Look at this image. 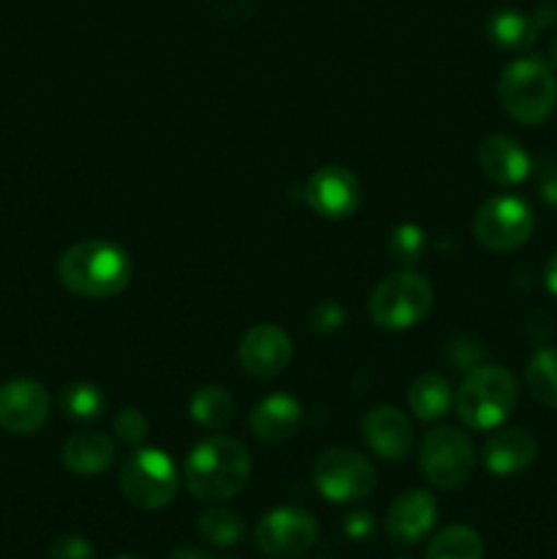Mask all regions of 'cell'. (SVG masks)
Masks as SVG:
<instances>
[{
  "label": "cell",
  "mask_w": 557,
  "mask_h": 559,
  "mask_svg": "<svg viewBox=\"0 0 557 559\" xmlns=\"http://www.w3.org/2000/svg\"><path fill=\"white\" fill-rule=\"evenodd\" d=\"M437 519V502L429 491L413 489L399 495L388 508L386 530L396 546H415L429 535Z\"/></svg>",
  "instance_id": "14"
},
{
  "label": "cell",
  "mask_w": 557,
  "mask_h": 559,
  "mask_svg": "<svg viewBox=\"0 0 557 559\" xmlns=\"http://www.w3.org/2000/svg\"><path fill=\"white\" fill-rule=\"evenodd\" d=\"M58 278L80 298H115L129 287L131 260L109 240H80L60 254Z\"/></svg>",
  "instance_id": "2"
},
{
  "label": "cell",
  "mask_w": 557,
  "mask_h": 559,
  "mask_svg": "<svg viewBox=\"0 0 557 559\" xmlns=\"http://www.w3.org/2000/svg\"><path fill=\"white\" fill-rule=\"evenodd\" d=\"M208 5L227 20H244L251 14V0H208Z\"/></svg>",
  "instance_id": "34"
},
{
  "label": "cell",
  "mask_w": 557,
  "mask_h": 559,
  "mask_svg": "<svg viewBox=\"0 0 557 559\" xmlns=\"http://www.w3.org/2000/svg\"><path fill=\"white\" fill-rule=\"evenodd\" d=\"M407 404L415 418L437 420L451 409L453 388L442 374H420L407 391Z\"/></svg>",
  "instance_id": "21"
},
{
  "label": "cell",
  "mask_w": 557,
  "mask_h": 559,
  "mask_svg": "<svg viewBox=\"0 0 557 559\" xmlns=\"http://www.w3.org/2000/svg\"><path fill=\"white\" fill-rule=\"evenodd\" d=\"M451 360L457 369H475L481 360V349L473 342L451 344Z\"/></svg>",
  "instance_id": "33"
},
{
  "label": "cell",
  "mask_w": 557,
  "mask_h": 559,
  "mask_svg": "<svg viewBox=\"0 0 557 559\" xmlns=\"http://www.w3.org/2000/svg\"><path fill=\"white\" fill-rule=\"evenodd\" d=\"M344 320H347V314L342 311V306L333 304V300H322L315 309V314H311V328H315V331H333V328L342 325Z\"/></svg>",
  "instance_id": "30"
},
{
  "label": "cell",
  "mask_w": 557,
  "mask_h": 559,
  "mask_svg": "<svg viewBox=\"0 0 557 559\" xmlns=\"http://www.w3.org/2000/svg\"><path fill=\"white\" fill-rule=\"evenodd\" d=\"M475 467V451L467 435L451 426L431 429L420 442V469L437 489H459L470 480Z\"/></svg>",
  "instance_id": "9"
},
{
  "label": "cell",
  "mask_w": 557,
  "mask_h": 559,
  "mask_svg": "<svg viewBox=\"0 0 557 559\" xmlns=\"http://www.w3.org/2000/svg\"><path fill=\"white\" fill-rule=\"evenodd\" d=\"M538 194L549 207H557V162L546 164L538 173Z\"/></svg>",
  "instance_id": "32"
},
{
  "label": "cell",
  "mask_w": 557,
  "mask_h": 559,
  "mask_svg": "<svg viewBox=\"0 0 557 559\" xmlns=\"http://www.w3.org/2000/svg\"><path fill=\"white\" fill-rule=\"evenodd\" d=\"M315 486L331 502H358L375 491L377 473L364 453L328 448L315 462Z\"/></svg>",
  "instance_id": "8"
},
{
  "label": "cell",
  "mask_w": 557,
  "mask_h": 559,
  "mask_svg": "<svg viewBox=\"0 0 557 559\" xmlns=\"http://www.w3.org/2000/svg\"><path fill=\"white\" fill-rule=\"evenodd\" d=\"M478 164L486 178L497 186H517L533 173V158L517 140L506 134H491L481 140Z\"/></svg>",
  "instance_id": "17"
},
{
  "label": "cell",
  "mask_w": 557,
  "mask_h": 559,
  "mask_svg": "<svg viewBox=\"0 0 557 559\" xmlns=\"http://www.w3.org/2000/svg\"><path fill=\"white\" fill-rule=\"evenodd\" d=\"M304 200L317 216L347 218L353 216L364 200L360 180L347 167H320L304 186Z\"/></svg>",
  "instance_id": "11"
},
{
  "label": "cell",
  "mask_w": 557,
  "mask_h": 559,
  "mask_svg": "<svg viewBox=\"0 0 557 559\" xmlns=\"http://www.w3.org/2000/svg\"><path fill=\"white\" fill-rule=\"evenodd\" d=\"M517 402V377L502 366H475L457 391L459 418L475 431H491L506 424Z\"/></svg>",
  "instance_id": "4"
},
{
  "label": "cell",
  "mask_w": 557,
  "mask_h": 559,
  "mask_svg": "<svg viewBox=\"0 0 557 559\" xmlns=\"http://www.w3.org/2000/svg\"><path fill=\"white\" fill-rule=\"evenodd\" d=\"M344 533L353 540H366L375 535V516L366 511H353L344 516Z\"/></svg>",
  "instance_id": "31"
},
{
  "label": "cell",
  "mask_w": 557,
  "mask_h": 559,
  "mask_svg": "<svg viewBox=\"0 0 557 559\" xmlns=\"http://www.w3.org/2000/svg\"><path fill=\"white\" fill-rule=\"evenodd\" d=\"M167 559H216L208 549L202 546H178Z\"/></svg>",
  "instance_id": "35"
},
{
  "label": "cell",
  "mask_w": 557,
  "mask_h": 559,
  "mask_svg": "<svg viewBox=\"0 0 557 559\" xmlns=\"http://www.w3.org/2000/svg\"><path fill=\"white\" fill-rule=\"evenodd\" d=\"M60 407L74 420H93L104 413L107 399L93 382H71L60 391Z\"/></svg>",
  "instance_id": "26"
},
{
  "label": "cell",
  "mask_w": 557,
  "mask_h": 559,
  "mask_svg": "<svg viewBox=\"0 0 557 559\" xmlns=\"http://www.w3.org/2000/svg\"><path fill=\"white\" fill-rule=\"evenodd\" d=\"M538 456V440L528 429L497 426L495 435L484 445V464L497 478H511V475L524 473Z\"/></svg>",
  "instance_id": "16"
},
{
  "label": "cell",
  "mask_w": 557,
  "mask_h": 559,
  "mask_svg": "<svg viewBox=\"0 0 557 559\" xmlns=\"http://www.w3.org/2000/svg\"><path fill=\"white\" fill-rule=\"evenodd\" d=\"M424 559H484V540L473 527L453 524L431 538Z\"/></svg>",
  "instance_id": "22"
},
{
  "label": "cell",
  "mask_w": 557,
  "mask_h": 559,
  "mask_svg": "<svg viewBox=\"0 0 557 559\" xmlns=\"http://www.w3.org/2000/svg\"><path fill=\"white\" fill-rule=\"evenodd\" d=\"M524 380H528V391L535 402L557 409V347L535 353Z\"/></svg>",
  "instance_id": "24"
},
{
  "label": "cell",
  "mask_w": 557,
  "mask_h": 559,
  "mask_svg": "<svg viewBox=\"0 0 557 559\" xmlns=\"http://www.w3.org/2000/svg\"><path fill=\"white\" fill-rule=\"evenodd\" d=\"M49 418V396L42 382L16 377L0 385V429L9 435H33Z\"/></svg>",
  "instance_id": "12"
},
{
  "label": "cell",
  "mask_w": 557,
  "mask_h": 559,
  "mask_svg": "<svg viewBox=\"0 0 557 559\" xmlns=\"http://www.w3.org/2000/svg\"><path fill=\"white\" fill-rule=\"evenodd\" d=\"M544 282H546V289H549L552 295H557V251L549 257V262H546Z\"/></svg>",
  "instance_id": "37"
},
{
  "label": "cell",
  "mask_w": 557,
  "mask_h": 559,
  "mask_svg": "<svg viewBox=\"0 0 557 559\" xmlns=\"http://www.w3.org/2000/svg\"><path fill=\"white\" fill-rule=\"evenodd\" d=\"M431 304H435L431 284L420 273L404 267L377 284L369 298V314L375 325L386 331H407L429 314Z\"/></svg>",
  "instance_id": "5"
},
{
  "label": "cell",
  "mask_w": 557,
  "mask_h": 559,
  "mask_svg": "<svg viewBox=\"0 0 557 559\" xmlns=\"http://www.w3.org/2000/svg\"><path fill=\"white\" fill-rule=\"evenodd\" d=\"M317 519L304 508H273L254 530L257 549L271 559H295L315 546Z\"/></svg>",
  "instance_id": "10"
},
{
  "label": "cell",
  "mask_w": 557,
  "mask_h": 559,
  "mask_svg": "<svg viewBox=\"0 0 557 559\" xmlns=\"http://www.w3.org/2000/svg\"><path fill=\"white\" fill-rule=\"evenodd\" d=\"M180 475L173 459L158 448H137L120 467V491L131 506L158 511L175 500Z\"/></svg>",
  "instance_id": "6"
},
{
  "label": "cell",
  "mask_w": 557,
  "mask_h": 559,
  "mask_svg": "<svg viewBox=\"0 0 557 559\" xmlns=\"http://www.w3.org/2000/svg\"><path fill=\"white\" fill-rule=\"evenodd\" d=\"M396 559H413V557H407V555H402V557H396Z\"/></svg>",
  "instance_id": "39"
},
{
  "label": "cell",
  "mask_w": 557,
  "mask_h": 559,
  "mask_svg": "<svg viewBox=\"0 0 557 559\" xmlns=\"http://www.w3.org/2000/svg\"><path fill=\"white\" fill-rule=\"evenodd\" d=\"M60 459L74 475L104 473L115 464V442L102 431H76L60 448Z\"/></svg>",
  "instance_id": "19"
},
{
  "label": "cell",
  "mask_w": 557,
  "mask_h": 559,
  "mask_svg": "<svg viewBox=\"0 0 557 559\" xmlns=\"http://www.w3.org/2000/svg\"><path fill=\"white\" fill-rule=\"evenodd\" d=\"M360 431L371 451L388 462H402L413 451V426H410L407 415L396 407L369 409L360 420Z\"/></svg>",
  "instance_id": "15"
},
{
  "label": "cell",
  "mask_w": 557,
  "mask_h": 559,
  "mask_svg": "<svg viewBox=\"0 0 557 559\" xmlns=\"http://www.w3.org/2000/svg\"><path fill=\"white\" fill-rule=\"evenodd\" d=\"M244 519L227 508H208L200 519H197V533L208 540L211 546L227 549L244 538Z\"/></svg>",
  "instance_id": "25"
},
{
  "label": "cell",
  "mask_w": 557,
  "mask_h": 559,
  "mask_svg": "<svg viewBox=\"0 0 557 559\" xmlns=\"http://www.w3.org/2000/svg\"><path fill=\"white\" fill-rule=\"evenodd\" d=\"M238 360L246 374L271 380L278 377L293 360V342L278 325L262 322L254 325L238 344Z\"/></svg>",
  "instance_id": "13"
},
{
  "label": "cell",
  "mask_w": 557,
  "mask_h": 559,
  "mask_svg": "<svg viewBox=\"0 0 557 559\" xmlns=\"http://www.w3.org/2000/svg\"><path fill=\"white\" fill-rule=\"evenodd\" d=\"M118 559H131V557H118Z\"/></svg>",
  "instance_id": "40"
},
{
  "label": "cell",
  "mask_w": 557,
  "mask_h": 559,
  "mask_svg": "<svg viewBox=\"0 0 557 559\" xmlns=\"http://www.w3.org/2000/svg\"><path fill=\"white\" fill-rule=\"evenodd\" d=\"M497 98L508 118L524 126H541L549 120L557 104V80L552 66L538 55L513 60L497 80Z\"/></svg>",
  "instance_id": "3"
},
{
  "label": "cell",
  "mask_w": 557,
  "mask_h": 559,
  "mask_svg": "<svg viewBox=\"0 0 557 559\" xmlns=\"http://www.w3.org/2000/svg\"><path fill=\"white\" fill-rule=\"evenodd\" d=\"M533 16H535V22H538L541 31H544V27H549L552 22H557V5H552V3L541 5Z\"/></svg>",
  "instance_id": "36"
},
{
  "label": "cell",
  "mask_w": 557,
  "mask_h": 559,
  "mask_svg": "<svg viewBox=\"0 0 557 559\" xmlns=\"http://www.w3.org/2000/svg\"><path fill=\"white\" fill-rule=\"evenodd\" d=\"M538 22L535 16L524 14L517 9H500L489 16L486 22V33H489L491 44L508 52H522V49L533 47L538 38Z\"/></svg>",
  "instance_id": "20"
},
{
  "label": "cell",
  "mask_w": 557,
  "mask_h": 559,
  "mask_svg": "<svg viewBox=\"0 0 557 559\" xmlns=\"http://www.w3.org/2000/svg\"><path fill=\"white\" fill-rule=\"evenodd\" d=\"M386 249L396 265L402 267L415 265V262L424 260V251H426L424 229H420L418 224H410V222L399 224V227H393L391 235H388Z\"/></svg>",
  "instance_id": "27"
},
{
  "label": "cell",
  "mask_w": 557,
  "mask_h": 559,
  "mask_svg": "<svg viewBox=\"0 0 557 559\" xmlns=\"http://www.w3.org/2000/svg\"><path fill=\"white\" fill-rule=\"evenodd\" d=\"M112 426H115V435H118V440L126 442V445H142L147 437V429H151L147 418L137 407L120 409V413L115 415Z\"/></svg>",
  "instance_id": "28"
},
{
  "label": "cell",
  "mask_w": 557,
  "mask_h": 559,
  "mask_svg": "<svg viewBox=\"0 0 557 559\" xmlns=\"http://www.w3.org/2000/svg\"><path fill=\"white\" fill-rule=\"evenodd\" d=\"M251 456L233 437H208L191 448L183 464V484L197 500L224 502L240 495L249 480Z\"/></svg>",
  "instance_id": "1"
},
{
  "label": "cell",
  "mask_w": 557,
  "mask_h": 559,
  "mask_svg": "<svg viewBox=\"0 0 557 559\" xmlns=\"http://www.w3.org/2000/svg\"><path fill=\"white\" fill-rule=\"evenodd\" d=\"M189 415L197 420L200 426L213 431L227 429L229 420L235 415V402L224 388L218 385H205L197 388L194 396L189 402Z\"/></svg>",
  "instance_id": "23"
},
{
  "label": "cell",
  "mask_w": 557,
  "mask_h": 559,
  "mask_svg": "<svg viewBox=\"0 0 557 559\" xmlns=\"http://www.w3.org/2000/svg\"><path fill=\"white\" fill-rule=\"evenodd\" d=\"M49 559H96V549L80 535H63L49 546Z\"/></svg>",
  "instance_id": "29"
},
{
  "label": "cell",
  "mask_w": 557,
  "mask_h": 559,
  "mask_svg": "<svg viewBox=\"0 0 557 559\" xmlns=\"http://www.w3.org/2000/svg\"><path fill=\"white\" fill-rule=\"evenodd\" d=\"M549 58H552V66H555V69H557V38H555V41H552V47H549Z\"/></svg>",
  "instance_id": "38"
},
{
  "label": "cell",
  "mask_w": 557,
  "mask_h": 559,
  "mask_svg": "<svg viewBox=\"0 0 557 559\" xmlns=\"http://www.w3.org/2000/svg\"><path fill=\"white\" fill-rule=\"evenodd\" d=\"M300 426V404L287 393H273L265 396L249 415L251 435L260 442L276 445V442H287L289 437L298 431Z\"/></svg>",
  "instance_id": "18"
},
{
  "label": "cell",
  "mask_w": 557,
  "mask_h": 559,
  "mask_svg": "<svg viewBox=\"0 0 557 559\" xmlns=\"http://www.w3.org/2000/svg\"><path fill=\"white\" fill-rule=\"evenodd\" d=\"M535 229V213L524 200L511 194L491 197L473 218V235L484 249L506 254L530 240Z\"/></svg>",
  "instance_id": "7"
}]
</instances>
